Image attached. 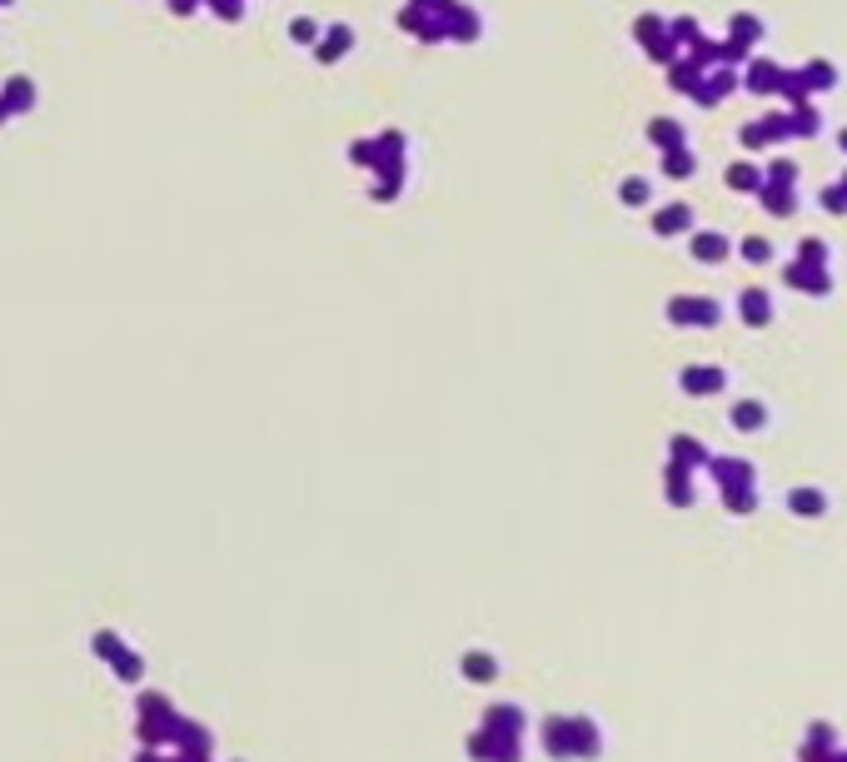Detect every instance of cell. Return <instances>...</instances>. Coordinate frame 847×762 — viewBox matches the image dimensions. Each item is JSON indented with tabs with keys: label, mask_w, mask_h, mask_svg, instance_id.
I'll return each instance as SVG.
<instances>
[{
	"label": "cell",
	"mask_w": 847,
	"mask_h": 762,
	"mask_svg": "<svg viewBox=\"0 0 847 762\" xmlns=\"http://www.w3.org/2000/svg\"><path fill=\"white\" fill-rule=\"evenodd\" d=\"M733 30H738V35H753V30H757V20H753V15H738V20H733Z\"/></svg>",
	"instance_id": "cell-1"
}]
</instances>
